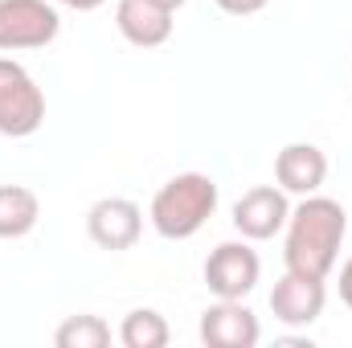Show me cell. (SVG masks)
<instances>
[{"label": "cell", "mask_w": 352, "mask_h": 348, "mask_svg": "<svg viewBox=\"0 0 352 348\" xmlns=\"http://www.w3.org/2000/svg\"><path fill=\"white\" fill-rule=\"evenodd\" d=\"M58 4H66V8H78V12H90V8H98L102 0H58Z\"/></svg>", "instance_id": "obj_17"}, {"label": "cell", "mask_w": 352, "mask_h": 348, "mask_svg": "<svg viewBox=\"0 0 352 348\" xmlns=\"http://www.w3.org/2000/svg\"><path fill=\"white\" fill-rule=\"evenodd\" d=\"M58 348H107L111 345V324L102 316H70L54 332Z\"/></svg>", "instance_id": "obj_14"}, {"label": "cell", "mask_w": 352, "mask_h": 348, "mask_svg": "<svg viewBox=\"0 0 352 348\" xmlns=\"http://www.w3.org/2000/svg\"><path fill=\"white\" fill-rule=\"evenodd\" d=\"M45 123V94L33 83V74L12 62L0 58V135L8 140H25Z\"/></svg>", "instance_id": "obj_3"}, {"label": "cell", "mask_w": 352, "mask_h": 348, "mask_svg": "<svg viewBox=\"0 0 352 348\" xmlns=\"http://www.w3.org/2000/svg\"><path fill=\"white\" fill-rule=\"evenodd\" d=\"M115 25L140 50H156L173 37V12L152 4V0H119L115 4Z\"/></svg>", "instance_id": "obj_11"}, {"label": "cell", "mask_w": 352, "mask_h": 348, "mask_svg": "<svg viewBox=\"0 0 352 348\" xmlns=\"http://www.w3.org/2000/svg\"><path fill=\"white\" fill-rule=\"evenodd\" d=\"M87 234L98 250H131L144 234V209L127 197H102L87 209Z\"/></svg>", "instance_id": "obj_7"}, {"label": "cell", "mask_w": 352, "mask_h": 348, "mask_svg": "<svg viewBox=\"0 0 352 348\" xmlns=\"http://www.w3.org/2000/svg\"><path fill=\"white\" fill-rule=\"evenodd\" d=\"M221 12H230V17H254V12H263L270 0H213Z\"/></svg>", "instance_id": "obj_15"}, {"label": "cell", "mask_w": 352, "mask_h": 348, "mask_svg": "<svg viewBox=\"0 0 352 348\" xmlns=\"http://www.w3.org/2000/svg\"><path fill=\"white\" fill-rule=\"evenodd\" d=\"M62 29V17L50 0H0V50H45Z\"/></svg>", "instance_id": "obj_4"}, {"label": "cell", "mask_w": 352, "mask_h": 348, "mask_svg": "<svg viewBox=\"0 0 352 348\" xmlns=\"http://www.w3.org/2000/svg\"><path fill=\"white\" fill-rule=\"evenodd\" d=\"M258 274H263V262L250 250L246 238L242 242H221L205 259V287L217 299H246L258 287Z\"/></svg>", "instance_id": "obj_5"}, {"label": "cell", "mask_w": 352, "mask_h": 348, "mask_svg": "<svg viewBox=\"0 0 352 348\" xmlns=\"http://www.w3.org/2000/svg\"><path fill=\"white\" fill-rule=\"evenodd\" d=\"M217 213V180L205 173H180L164 180L152 197V230L168 242H184L192 238L209 217Z\"/></svg>", "instance_id": "obj_2"}, {"label": "cell", "mask_w": 352, "mask_h": 348, "mask_svg": "<svg viewBox=\"0 0 352 348\" xmlns=\"http://www.w3.org/2000/svg\"><path fill=\"white\" fill-rule=\"evenodd\" d=\"M324 303H328V287L324 279H311V274H299V270H287L274 291H270V312L278 324L287 328H307L324 316Z\"/></svg>", "instance_id": "obj_8"}, {"label": "cell", "mask_w": 352, "mask_h": 348, "mask_svg": "<svg viewBox=\"0 0 352 348\" xmlns=\"http://www.w3.org/2000/svg\"><path fill=\"white\" fill-rule=\"evenodd\" d=\"M287 217H291V201L278 184L246 188L234 205V230L246 242H270L274 234L287 230Z\"/></svg>", "instance_id": "obj_6"}, {"label": "cell", "mask_w": 352, "mask_h": 348, "mask_svg": "<svg viewBox=\"0 0 352 348\" xmlns=\"http://www.w3.org/2000/svg\"><path fill=\"white\" fill-rule=\"evenodd\" d=\"M344 234H349V213L340 201L320 197V193L303 197L299 205H291V217H287V242H283L287 270L328 279L340 259Z\"/></svg>", "instance_id": "obj_1"}, {"label": "cell", "mask_w": 352, "mask_h": 348, "mask_svg": "<svg viewBox=\"0 0 352 348\" xmlns=\"http://www.w3.org/2000/svg\"><path fill=\"white\" fill-rule=\"evenodd\" d=\"M41 217V201L25 184H0V238H25Z\"/></svg>", "instance_id": "obj_12"}, {"label": "cell", "mask_w": 352, "mask_h": 348, "mask_svg": "<svg viewBox=\"0 0 352 348\" xmlns=\"http://www.w3.org/2000/svg\"><path fill=\"white\" fill-rule=\"evenodd\" d=\"M168 336H173V332H168V320H164L160 312H152V307H135V312H127L123 324H119L123 348H164Z\"/></svg>", "instance_id": "obj_13"}, {"label": "cell", "mask_w": 352, "mask_h": 348, "mask_svg": "<svg viewBox=\"0 0 352 348\" xmlns=\"http://www.w3.org/2000/svg\"><path fill=\"white\" fill-rule=\"evenodd\" d=\"M340 299H344V307H352V259L340 266Z\"/></svg>", "instance_id": "obj_16"}, {"label": "cell", "mask_w": 352, "mask_h": 348, "mask_svg": "<svg viewBox=\"0 0 352 348\" xmlns=\"http://www.w3.org/2000/svg\"><path fill=\"white\" fill-rule=\"evenodd\" d=\"M274 180L283 193H295V197H311L324 188L328 180V156L316 148V144H287L278 156H274Z\"/></svg>", "instance_id": "obj_10"}, {"label": "cell", "mask_w": 352, "mask_h": 348, "mask_svg": "<svg viewBox=\"0 0 352 348\" xmlns=\"http://www.w3.org/2000/svg\"><path fill=\"white\" fill-rule=\"evenodd\" d=\"M201 340L209 348H254L263 340V324L242 299H217L201 312Z\"/></svg>", "instance_id": "obj_9"}, {"label": "cell", "mask_w": 352, "mask_h": 348, "mask_svg": "<svg viewBox=\"0 0 352 348\" xmlns=\"http://www.w3.org/2000/svg\"><path fill=\"white\" fill-rule=\"evenodd\" d=\"M152 4H160V8H168V12H176V8H180L184 0H152Z\"/></svg>", "instance_id": "obj_18"}]
</instances>
